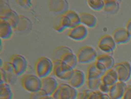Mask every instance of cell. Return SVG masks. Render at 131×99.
I'll return each mask as SVG.
<instances>
[{
  "label": "cell",
  "instance_id": "1",
  "mask_svg": "<svg viewBox=\"0 0 131 99\" xmlns=\"http://www.w3.org/2000/svg\"><path fill=\"white\" fill-rule=\"evenodd\" d=\"M53 68L54 65L52 59L45 56L39 58L35 65L36 75L40 79L48 77L53 71Z\"/></svg>",
  "mask_w": 131,
  "mask_h": 99
},
{
  "label": "cell",
  "instance_id": "2",
  "mask_svg": "<svg viewBox=\"0 0 131 99\" xmlns=\"http://www.w3.org/2000/svg\"><path fill=\"white\" fill-rule=\"evenodd\" d=\"M1 11H0V19L7 21L14 28L17 24L19 20L20 15L10 7L9 4L6 1L1 0Z\"/></svg>",
  "mask_w": 131,
  "mask_h": 99
},
{
  "label": "cell",
  "instance_id": "3",
  "mask_svg": "<svg viewBox=\"0 0 131 99\" xmlns=\"http://www.w3.org/2000/svg\"><path fill=\"white\" fill-rule=\"evenodd\" d=\"M77 89L67 84H60L52 95L54 99H77L78 97Z\"/></svg>",
  "mask_w": 131,
  "mask_h": 99
},
{
  "label": "cell",
  "instance_id": "4",
  "mask_svg": "<svg viewBox=\"0 0 131 99\" xmlns=\"http://www.w3.org/2000/svg\"><path fill=\"white\" fill-rule=\"evenodd\" d=\"M20 82L23 88L30 93L37 92L41 90V79L35 74H25L22 77Z\"/></svg>",
  "mask_w": 131,
  "mask_h": 99
},
{
  "label": "cell",
  "instance_id": "5",
  "mask_svg": "<svg viewBox=\"0 0 131 99\" xmlns=\"http://www.w3.org/2000/svg\"><path fill=\"white\" fill-rule=\"evenodd\" d=\"M53 74L61 80H68L72 76L74 69L60 60L54 61Z\"/></svg>",
  "mask_w": 131,
  "mask_h": 99
},
{
  "label": "cell",
  "instance_id": "6",
  "mask_svg": "<svg viewBox=\"0 0 131 99\" xmlns=\"http://www.w3.org/2000/svg\"><path fill=\"white\" fill-rule=\"evenodd\" d=\"M76 55L79 64L90 63L95 61L98 56L96 50L91 46H84L80 48Z\"/></svg>",
  "mask_w": 131,
  "mask_h": 99
},
{
  "label": "cell",
  "instance_id": "7",
  "mask_svg": "<svg viewBox=\"0 0 131 99\" xmlns=\"http://www.w3.org/2000/svg\"><path fill=\"white\" fill-rule=\"evenodd\" d=\"M113 69L116 72L119 81L126 83L131 78V65L129 62L122 61L115 64Z\"/></svg>",
  "mask_w": 131,
  "mask_h": 99
},
{
  "label": "cell",
  "instance_id": "8",
  "mask_svg": "<svg viewBox=\"0 0 131 99\" xmlns=\"http://www.w3.org/2000/svg\"><path fill=\"white\" fill-rule=\"evenodd\" d=\"M10 62L14 71L17 76L22 75L27 68V61L24 56L19 54H14L10 57Z\"/></svg>",
  "mask_w": 131,
  "mask_h": 99
},
{
  "label": "cell",
  "instance_id": "9",
  "mask_svg": "<svg viewBox=\"0 0 131 99\" xmlns=\"http://www.w3.org/2000/svg\"><path fill=\"white\" fill-rule=\"evenodd\" d=\"M49 9L51 13L58 16L65 14L69 11V3L67 0H50Z\"/></svg>",
  "mask_w": 131,
  "mask_h": 99
},
{
  "label": "cell",
  "instance_id": "10",
  "mask_svg": "<svg viewBox=\"0 0 131 99\" xmlns=\"http://www.w3.org/2000/svg\"><path fill=\"white\" fill-rule=\"evenodd\" d=\"M95 63L98 68L103 72L112 69L115 66V63L113 57L110 54H103L98 55Z\"/></svg>",
  "mask_w": 131,
  "mask_h": 99
},
{
  "label": "cell",
  "instance_id": "11",
  "mask_svg": "<svg viewBox=\"0 0 131 99\" xmlns=\"http://www.w3.org/2000/svg\"><path fill=\"white\" fill-rule=\"evenodd\" d=\"M116 47V43L112 35L108 34L101 37L98 42V48L106 54L112 53L115 50Z\"/></svg>",
  "mask_w": 131,
  "mask_h": 99
},
{
  "label": "cell",
  "instance_id": "12",
  "mask_svg": "<svg viewBox=\"0 0 131 99\" xmlns=\"http://www.w3.org/2000/svg\"><path fill=\"white\" fill-rule=\"evenodd\" d=\"M88 35V30L86 27L80 24L77 26L69 29L67 36L75 41L83 40Z\"/></svg>",
  "mask_w": 131,
  "mask_h": 99
},
{
  "label": "cell",
  "instance_id": "13",
  "mask_svg": "<svg viewBox=\"0 0 131 99\" xmlns=\"http://www.w3.org/2000/svg\"><path fill=\"white\" fill-rule=\"evenodd\" d=\"M41 79V91L45 93L46 95L51 96L59 85L56 79L50 76Z\"/></svg>",
  "mask_w": 131,
  "mask_h": 99
},
{
  "label": "cell",
  "instance_id": "14",
  "mask_svg": "<svg viewBox=\"0 0 131 99\" xmlns=\"http://www.w3.org/2000/svg\"><path fill=\"white\" fill-rule=\"evenodd\" d=\"M33 24L30 19L23 15H20L19 22L13 28L14 32L19 33L27 34L31 31Z\"/></svg>",
  "mask_w": 131,
  "mask_h": 99
},
{
  "label": "cell",
  "instance_id": "15",
  "mask_svg": "<svg viewBox=\"0 0 131 99\" xmlns=\"http://www.w3.org/2000/svg\"><path fill=\"white\" fill-rule=\"evenodd\" d=\"M85 81L86 76L84 73L80 69H74L72 76L68 80V83L74 89H78L84 84Z\"/></svg>",
  "mask_w": 131,
  "mask_h": 99
},
{
  "label": "cell",
  "instance_id": "16",
  "mask_svg": "<svg viewBox=\"0 0 131 99\" xmlns=\"http://www.w3.org/2000/svg\"><path fill=\"white\" fill-rule=\"evenodd\" d=\"M112 37L116 45L127 43L130 40L131 37L126 28L119 27L114 30Z\"/></svg>",
  "mask_w": 131,
  "mask_h": 99
},
{
  "label": "cell",
  "instance_id": "17",
  "mask_svg": "<svg viewBox=\"0 0 131 99\" xmlns=\"http://www.w3.org/2000/svg\"><path fill=\"white\" fill-rule=\"evenodd\" d=\"M126 83L118 81L110 88L108 94L111 99H121L124 95L126 87Z\"/></svg>",
  "mask_w": 131,
  "mask_h": 99
},
{
  "label": "cell",
  "instance_id": "18",
  "mask_svg": "<svg viewBox=\"0 0 131 99\" xmlns=\"http://www.w3.org/2000/svg\"><path fill=\"white\" fill-rule=\"evenodd\" d=\"M70 21L65 14L57 16L55 19L53 28L57 32L61 33L66 29L70 28Z\"/></svg>",
  "mask_w": 131,
  "mask_h": 99
},
{
  "label": "cell",
  "instance_id": "19",
  "mask_svg": "<svg viewBox=\"0 0 131 99\" xmlns=\"http://www.w3.org/2000/svg\"><path fill=\"white\" fill-rule=\"evenodd\" d=\"M4 69L6 73V84L9 86H14L17 81V76L15 74L14 71L13 67L10 62H4L1 66Z\"/></svg>",
  "mask_w": 131,
  "mask_h": 99
},
{
  "label": "cell",
  "instance_id": "20",
  "mask_svg": "<svg viewBox=\"0 0 131 99\" xmlns=\"http://www.w3.org/2000/svg\"><path fill=\"white\" fill-rule=\"evenodd\" d=\"M118 77L115 69H112L106 71L101 77V82L108 87L110 88L113 85L118 82Z\"/></svg>",
  "mask_w": 131,
  "mask_h": 99
},
{
  "label": "cell",
  "instance_id": "21",
  "mask_svg": "<svg viewBox=\"0 0 131 99\" xmlns=\"http://www.w3.org/2000/svg\"><path fill=\"white\" fill-rule=\"evenodd\" d=\"M81 24L89 28H94L97 23V17L92 14L89 13H81L79 14Z\"/></svg>",
  "mask_w": 131,
  "mask_h": 99
},
{
  "label": "cell",
  "instance_id": "22",
  "mask_svg": "<svg viewBox=\"0 0 131 99\" xmlns=\"http://www.w3.org/2000/svg\"><path fill=\"white\" fill-rule=\"evenodd\" d=\"M13 28L7 21L0 19V38L7 40L10 39L13 33Z\"/></svg>",
  "mask_w": 131,
  "mask_h": 99
},
{
  "label": "cell",
  "instance_id": "23",
  "mask_svg": "<svg viewBox=\"0 0 131 99\" xmlns=\"http://www.w3.org/2000/svg\"><path fill=\"white\" fill-rule=\"evenodd\" d=\"M119 10V3L116 0H104L103 11L108 14H116Z\"/></svg>",
  "mask_w": 131,
  "mask_h": 99
},
{
  "label": "cell",
  "instance_id": "24",
  "mask_svg": "<svg viewBox=\"0 0 131 99\" xmlns=\"http://www.w3.org/2000/svg\"><path fill=\"white\" fill-rule=\"evenodd\" d=\"M86 83L88 89L92 91H99V87L101 83V77L86 75Z\"/></svg>",
  "mask_w": 131,
  "mask_h": 99
},
{
  "label": "cell",
  "instance_id": "25",
  "mask_svg": "<svg viewBox=\"0 0 131 99\" xmlns=\"http://www.w3.org/2000/svg\"><path fill=\"white\" fill-rule=\"evenodd\" d=\"M60 61L63 62V63L67 64V65H68V66H70L73 69H75L76 66H77L78 63L77 55L74 54L73 51H71V52L67 53L65 55H63L61 57Z\"/></svg>",
  "mask_w": 131,
  "mask_h": 99
},
{
  "label": "cell",
  "instance_id": "26",
  "mask_svg": "<svg viewBox=\"0 0 131 99\" xmlns=\"http://www.w3.org/2000/svg\"><path fill=\"white\" fill-rule=\"evenodd\" d=\"M13 93L7 84H0V99H13Z\"/></svg>",
  "mask_w": 131,
  "mask_h": 99
},
{
  "label": "cell",
  "instance_id": "27",
  "mask_svg": "<svg viewBox=\"0 0 131 99\" xmlns=\"http://www.w3.org/2000/svg\"><path fill=\"white\" fill-rule=\"evenodd\" d=\"M71 51H72V50H71V48H70L68 47L61 46L57 47V48H56L55 49L54 52H53L52 55V61H54L60 60L61 57L63 55H65L67 53L71 52Z\"/></svg>",
  "mask_w": 131,
  "mask_h": 99
},
{
  "label": "cell",
  "instance_id": "28",
  "mask_svg": "<svg viewBox=\"0 0 131 99\" xmlns=\"http://www.w3.org/2000/svg\"><path fill=\"white\" fill-rule=\"evenodd\" d=\"M65 14L68 17L70 21V28L77 26V25L81 24L80 15H79V14L76 13L74 11L69 10Z\"/></svg>",
  "mask_w": 131,
  "mask_h": 99
},
{
  "label": "cell",
  "instance_id": "29",
  "mask_svg": "<svg viewBox=\"0 0 131 99\" xmlns=\"http://www.w3.org/2000/svg\"><path fill=\"white\" fill-rule=\"evenodd\" d=\"M105 73L102 71L101 70L98 68V66H97L96 63L94 62V63L91 64V65L88 67L86 75L97 76V77H102Z\"/></svg>",
  "mask_w": 131,
  "mask_h": 99
},
{
  "label": "cell",
  "instance_id": "30",
  "mask_svg": "<svg viewBox=\"0 0 131 99\" xmlns=\"http://www.w3.org/2000/svg\"><path fill=\"white\" fill-rule=\"evenodd\" d=\"M87 3L90 8L95 11H100L103 10L104 6V1L103 0H88Z\"/></svg>",
  "mask_w": 131,
  "mask_h": 99
},
{
  "label": "cell",
  "instance_id": "31",
  "mask_svg": "<svg viewBox=\"0 0 131 99\" xmlns=\"http://www.w3.org/2000/svg\"><path fill=\"white\" fill-rule=\"evenodd\" d=\"M92 91H91L89 89H86L84 91H81L80 93H78V99H89L90 95H91V93Z\"/></svg>",
  "mask_w": 131,
  "mask_h": 99
},
{
  "label": "cell",
  "instance_id": "32",
  "mask_svg": "<svg viewBox=\"0 0 131 99\" xmlns=\"http://www.w3.org/2000/svg\"><path fill=\"white\" fill-rule=\"evenodd\" d=\"M89 99H105V94L99 91H92Z\"/></svg>",
  "mask_w": 131,
  "mask_h": 99
},
{
  "label": "cell",
  "instance_id": "33",
  "mask_svg": "<svg viewBox=\"0 0 131 99\" xmlns=\"http://www.w3.org/2000/svg\"><path fill=\"white\" fill-rule=\"evenodd\" d=\"M45 96H46L45 93L40 90L37 92L30 93L29 99H41Z\"/></svg>",
  "mask_w": 131,
  "mask_h": 99
},
{
  "label": "cell",
  "instance_id": "34",
  "mask_svg": "<svg viewBox=\"0 0 131 99\" xmlns=\"http://www.w3.org/2000/svg\"><path fill=\"white\" fill-rule=\"evenodd\" d=\"M16 3L24 8H29L31 6V2L29 0H16Z\"/></svg>",
  "mask_w": 131,
  "mask_h": 99
},
{
  "label": "cell",
  "instance_id": "35",
  "mask_svg": "<svg viewBox=\"0 0 131 99\" xmlns=\"http://www.w3.org/2000/svg\"><path fill=\"white\" fill-rule=\"evenodd\" d=\"M122 99H131V85H127Z\"/></svg>",
  "mask_w": 131,
  "mask_h": 99
},
{
  "label": "cell",
  "instance_id": "36",
  "mask_svg": "<svg viewBox=\"0 0 131 99\" xmlns=\"http://www.w3.org/2000/svg\"><path fill=\"white\" fill-rule=\"evenodd\" d=\"M99 91H100L101 92L103 93V94H108L110 91V87L105 86V84H103L101 82V83H100L99 86Z\"/></svg>",
  "mask_w": 131,
  "mask_h": 99
},
{
  "label": "cell",
  "instance_id": "37",
  "mask_svg": "<svg viewBox=\"0 0 131 99\" xmlns=\"http://www.w3.org/2000/svg\"><path fill=\"white\" fill-rule=\"evenodd\" d=\"M0 77H1V81H0V84H6V73L5 71L3 68H1L0 69Z\"/></svg>",
  "mask_w": 131,
  "mask_h": 99
},
{
  "label": "cell",
  "instance_id": "38",
  "mask_svg": "<svg viewBox=\"0 0 131 99\" xmlns=\"http://www.w3.org/2000/svg\"><path fill=\"white\" fill-rule=\"evenodd\" d=\"M126 29H127L128 32L129 33V34H130V35L131 37V18L129 20L127 24H126Z\"/></svg>",
  "mask_w": 131,
  "mask_h": 99
},
{
  "label": "cell",
  "instance_id": "39",
  "mask_svg": "<svg viewBox=\"0 0 131 99\" xmlns=\"http://www.w3.org/2000/svg\"><path fill=\"white\" fill-rule=\"evenodd\" d=\"M41 99H54L52 97V96L50 95H46L45 97H43Z\"/></svg>",
  "mask_w": 131,
  "mask_h": 99
},
{
  "label": "cell",
  "instance_id": "40",
  "mask_svg": "<svg viewBox=\"0 0 131 99\" xmlns=\"http://www.w3.org/2000/svg\"><path fill=\"white\" fill-rule=\"evenodd\" d=\"M105 99H111L110 97H109L108 94H105Z\"/></svg>",
  "mask_w": 131,
  "mask_h": 99
}]
</instances>
